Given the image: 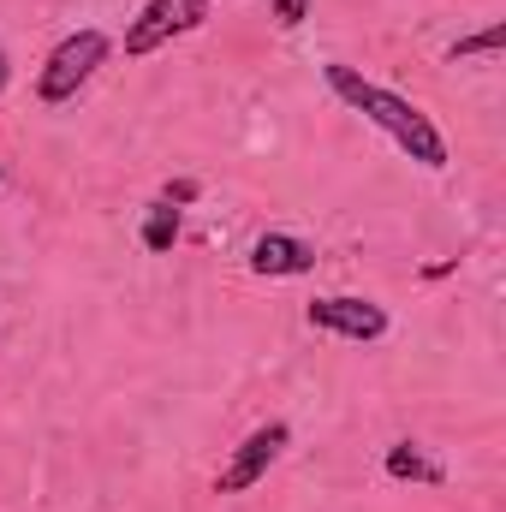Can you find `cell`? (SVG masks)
I'll list each match as a JSON object with an SVG mask.
<instances>
[{"mask_svg": "<svg viewBox=\"0 0 506 512\" xmlns=\"http://www.w3.org/2000/svg\"><path fill=\"white\" fill-rule=\"evenodd\" d=\"M322 78H328V90H334L352 114H364L376 131H387L399 155H411V161L429 167V173L447 167V137L435 131V120H429L411 96H399V90H387V84H376V78H364V72L346 66V60H328Z\"/></svg>", "mask_w": 506, "mask_h": 512, "instance_id": "obj_1", "label": "cell"}, {"mask_svg": "<svg viewBox=\"0 0 506 512\" xmlns=\"http://www.w3.org/2000/svg\"><path fill=\"white\" fill-rule=\"evenodd\" d=\"M108 54H114V36H108V30H72V36H60V42L48 48L42 72H36V102H42V108L72 102V96L108 66Z\"/></svg>", "mask_w": 506, "mask_h": 512, "instance_id": "obj_2", "label": "cell"}, {"mask_svg": "<svg viewBox=\"0 0 506 512\" xmlns=\"http://www.w3.org/2000/svg\"><path fill=\"white\" fill-rule=\"evenodd\" d=\"M209 12H215V0H143L137 18L126 24V42H120V48H126V60H143V54H155V48L191 36Z\"/></svg>", "mask_w": 506, "mask_h": 512, "instance_id": "obj_3", "label": "cell"}, {"mask_svg": "<svg viewBox=\"0 0 506 512\" xmlns=\"http://www.w3.org/2000/svg\"><path fill=\"white\" fill-rule=\"evenodd\" d=\"M304 322L316 334H334V340H352V346H376L387 334V310L376 298H358V292H328V298H310L304 304Z\"/></svg>", "mask_w": 506, "mask_h": 512, "instance_id": "obj_4", "label": "cell"}, {"mask_svg": "<svg viewBox=\"0 0 506 512\" xmlns=\"http://www.w3.org/2000/svg\"><path fill=\"white\" fill-rule=\"evenodd\" d=\"M286 441H292V429H286L280 417L256 423L251 435L233 447V459L221 465V477H215V495H245V489H256V483L268 477V465L286 453Z\"/></svg>", "mask_w": 506, "mask_h": 512, "instance_id": "obj_5", "label": "cell"}, {"mask_svg": "<svg viewBox=\"0 0 506 512\" xmlns=\"http://www.w3.org/2000/svg\"><path fill=\"white\" fill-rule=\"evenodd\" d=\"M310 268H316V245L298 233H262L251 245V274H262V280H298Z\"/></svg>", "mask_w": 506, "mask_h": 512, "instance_id": "obj_6", "label": "cell"}, {"mask_svg": "<svg viewBox=\"0 0 506 512\" xmlns=\"http://www.w3.org/2000/svg\"><path fill=\"white\" fill-rule=\"evenodd\" d=\"M137 239H143V251H149V256H167L173 245H179V209L155 197V203L143 209V227H137Z\"/></svg>", "mask_w": 506, "mask_h": 512, "instance_id": "obj_7", "label": "cell"}, {"mask_svg": "<svg viewBox=\"0 0 506 512\" xmlns=\"http://www.w3.org/2000/svg\"><path fill=\"white\" fill-rule=\"evenodd\" d=\"M387 477H393V483H441V465L423 459L417 441H393V447H387Z\"/></svg>", "mask_w": 506, "mask_h": 512, "instance_id": "obj_8", "label": "cell"}, {"mask_svg": "<svg viewBox=\"0 0 506 512\" xmlns=\"http://www.w3.org/2000/svg\"><path fill=\"white\" fill-rule=\"evenodd\" d=\"M506 42V24H489V30H477V36H459L453 48H447V60H477V54H501Z\"/></svg>", "mask_w": 506, "mask_h": 512, "instance_id": "obj_9", "label": "cell"}, {"mask_svg": "<svg viewBox=\"0 0 506 512\" xmlns=\"http://www.w3.org/2000/svg\"><path fill=\"white\" fill-rule=\"evenodd\" d=\"M268 18H274L280 30H298V24L310 18V0H268Z\"/></svg>", "mask_w": 506, "mask_h": 512, "instance_id": "obj_10", "label": "cell"}, {"mask_svg": "<svg viewBox=\"0 0 506 512\" xmlns=\"http://www.w3.org/2000/svg\"><path fill=\"white\" fill-rule=\"evenodd\" d=\"M197 197H203L197 179H167V185H161V203H173V209H185V203H197Z\"/></svg>", "mask_w": 506, "mask_h": 512, "instance_id": "obj_11", "label": "cell"}, {"mask_svg": "<svg viewBox=\"0 0 506 512\" xmlns=\"http://www.w3.org/2000/svg\"><path fill=\"white\" fill-rule=\"evenodd\" d=\"M6 78H12V66H6V48H0V96H6Z\"/></svg>", "mask_w": 506, "mask_h": 512, "instance_id": "obj_12", "label": "cell"}, {"mask_svg": "<svg viewBox=\"0 0 506 512\" xmlns=\"http://www.w3.org/2000/svg\"><path fill=\"white\" fill-rule=\"evenodd\" d=\"M0 179H6V167H0Z\"/></svg>", "mask_w": 506, "mask_h": 512, "instance_id": "obj_13", "label": "cell"}]
</instances>
